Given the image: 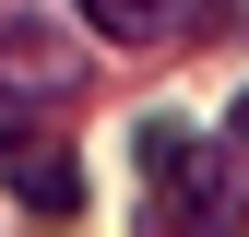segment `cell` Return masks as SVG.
<instances>
[{
    "label": "cell",
    "mask_w": 249,
    "mask_h": 237,
    "mask_svg": "<svg viewBox=\"0 0 249 237\" xmlns=\"http://www.w3.org/2000/svg\"><path fill=\"white\" fill-rule=\"evenodd\" d=\"M71 83H83L71 36H48L36 0H0V107H48V95H71Z\"/></svg>",
    "instance_id": "7a4b0ae2"
},
{
    "label": "cell",
    "mask_w": 249,
    "mask_h": 237,
    "mask_svg": "<svg viewBox=\"0 0 249 237\" xmlns=\"http://www.w3.org/2000/svg\"><path fill=\"white\" fill-rule=\"evenodd\" d=\"M131 166L154 190V225H249V142H190V118H142L131 131Z\"/></svg>",
    "instance_id": "6da1fadb"
},
{
    "label": "cell",
    "mask_w": 249,
    "mask_h": 237,
    "mask_svg": "<svg viewBox=\"0 0 249 237\" xmlns=\"http://www.w3.org/2000/svg\"><path fill=\"white\" fill-rule=\"evenodd\" d=\"M71 12H83V36L142 48V36H166V24H190V0H71Z\"/></svg>",
    "instance_id": "277c9868"
},
{
    "label": "cell",
    "mask_w": 249,
    "mask_h": 237,
    "mask_svg": "<svg viewBox=\"0 0 249 237\" xmlns=\"http://www.w3.org/2000/svg\"><path fill=\"white\" fill-rule=\"evenodd\" d=\"M237 142H249V95H237Z\"/></svg>",
    "instance_id": "5b68a950"
},
{
    "label": "cell",
    "mask_w": 249,
    "mask_h": 237,
    "mask_svg": "<svg viewBox=\"0 0 249 237\" xmlns=\"http://www.w3.org/2000/svg\"><path fill=\"white\" fill-rule=\"evenodd\" d=\"M0 166H12V202H24V214H48V225L83 214V166L59 154V142H12V131H0Z\"/></svg>",
    "instance_id": "3957f363"
}]
</instances>
